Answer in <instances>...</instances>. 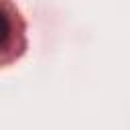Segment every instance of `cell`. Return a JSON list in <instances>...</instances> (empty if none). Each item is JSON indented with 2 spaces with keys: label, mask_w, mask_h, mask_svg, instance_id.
Instances as JSON below:
<instances>
[{
  "label": "cell",
  "mask_w": 130,
  "mask_h": 130,
  "mask_svg": "<svg viewBox=\"0 0 130 130\" xmlns=\"http://www.w3.org/2000/svg\"><path fill=\"white\" fill-rule=\"evenodd\" d=\"M8 35H10V22H8L6 14H4V12H0V45H4V43H6Z\"/></svg>",
  "instance_id": "6da1fadb"
}]
</instances>
